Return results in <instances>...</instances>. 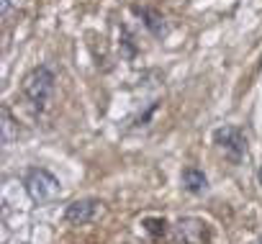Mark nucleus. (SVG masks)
Masks as SVG:
<instances>
[{"instance_id": "obj_4", "label": "nucleus", "mask_w": 262, "mask_h": 244, "mask_svg": "<svg viewBox=\"0 0 262 244\" xmlns=\"http://www.w3.org/2000/svg\"><path fill=\"white\" fill-rule=\"evenodd\" d=\"M211 226L198 216H183L172 226V244H211Z\"/></svg>"}, {"instance_id": "obj_10", "label": "nucleus", "mask_w": 262, "mask_h": 244, "mask_svg": "<svg viewBox=\"0 0 262 244\" xmlns=\"http://www.w3.org/2000/svg\"><path fill=\"white\" fill-rule=\"evenodd\" d=\"M257 180H259V185H262V165H259V170H257Z\"/></svg>"}, {"instance_id": "obj_7", "label": "nucleus", "mask_w": 262, "mask_h": 244, "mask_svg": "<svg viewBox=\"0 0 262 244\" xmlns=\"http://www.w3.org/2000/svg\"><path fill=\"white\" fill-rule=\"evenodd\" d=\"M183 188H185L188 193H193V195H203V193L208 190V178H206V172L198 170V167H185V170H183Z\"/></svg>"}, {"instance_id": "obj_5", "label": "nucleus", "mask_w": 262, "mask_h": 244, "mask_svg": "<svg viewBox=\"0 0 262 244\" xmlns=\"http://www.w3.org/2000/svg\"><path fill=\"white\" fill-rule=\"evenodd\" d=\"M100 206H103V203H100L98 198H80V201H72V203L64 208V221H67V224H75V226L90 224V221L98 216Z\"/></svg>"}, {"instance_id": "obj_6", "label": "nucleus", "mask_w": 262, "mask_h": 244, "mask_svg": "<svg viewBox=\"0 0 262 244\" xmlns=\"http://www.w3.org/2000/svg\"><path fill=\"white\" fill-rule=\"evenodd\" d=\"M139 18H142V24H144V29L155 36V39H165L167 34H170V26H167V21H165V16L157 11V8H149V6H134L131 8Z\"/></svg>"}, {"instance_id": "obj_1", "label": "nucleus", "mask_w": 262, "mask_h": 244, "mask_svg": "<svg viewBox=\"0 0 262 244\" xmlns=\"http://www.w3.org/2000/svg\"><path fill=\"white\" fill-rule=\"evenodd\" d=\"M54 82H57L54 72H52L47 64H39V67H34V70L24 77L21 93H24V98H26L36 110H41V108L47 105V100L52 98V93H54Z\"/></svg>"}, {"instance_id": "obj_3", "label": "nucleus", "mask_w": 262, "mask_h": 244, "mask_svg": "<svg viewBox=\"0 0 262 244\" xmlns=\"http://www.w3.org/2000/svg\"><path fill=\"white\" fill-rule=\"evenodd\" d=\"M213 144L224 152V157L231 162V165H239L247 152H249V142H247V134L239 129V126H219L213 131Z\"/></svg>"}, {"instance_id": "obj_2", "label": "nucleus", "mask_w": 262, "mask_h": 244, "mask_svg": "<svg viewBox=\"0 0 262 244\" xmlns=\"http://www.w3.org/2000/svg\"><path fill=\"white\" fill-rule=\"evenodd\" d=\"M24 190L26 195L31 198V203L36 206H44V203H52L59 193H62V183L44 167H31L26 175H24Z\"/></svg>"}, {"instance_id": "obj_11", "label": "nucleus", "mask_w": 262, "mask_h": 244, "mask_svg": "<svg viewBox=\"0 0 262 244\" xmlns=\"http://www.w3.org/2000/svg\"><path fill=\"white\" fill-rule=\"evenodd\" d=\"M257 244H262V239H259V241H257Z\"/></svg>"}, {"instance_id": "obj_8", "label": "nucleus", "mask_w": 262, "mask_h": 244, "mask_svg": "<svg viewBox=\"0 0 262 244\" xmlns=\"http://www.w3.org/2000/svg\"><path fill=\"white\" fill-rule=\"evenodd\" d=\"M142 226H144V231H147L152 239H162V236L167 234V221L160 218V216H147V218L142 221Z\"/></svg>"}, {"instance_id": "obj_9", "label": "nucleus", "mask_w": 262, "mask_h": 244, "mask_svg": "<svg viewBox=\"0 0 262 244\" xmlns=\"http://www.w3.org/2000/svg\"><path fill=\"white\" fill-rule=\"evenodd\" d=\"M8 8H11V0H3V16L8 13Z\"/></svg>"}]
</instances>
